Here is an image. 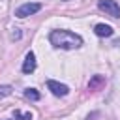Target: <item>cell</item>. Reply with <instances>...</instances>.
<instances>
[{
  "mask_svg": "<svg viewBox=\"0 0 120 120\" xmlns=\"http://www.w3.org/2000/svg\"><path fill=\"white\" fill-rule=\"evenodd\" d=\"M49 41L56 49H66V51L79 49L82 45V38L75 32H69V30H52L49 34Z\"/></svg>",
  "mask_w": 120,
  "mask_h": 120,
  "instance_id": "1",
  "label": "cell"
},
{
  "mask_svg": "<svg viewBox=\"0 0 120 120\" xmlns=\"http://www.w3.org/2000/svg\"><path fill=\"white\" fill-rule=\"evenodd\" d=\"M98 8L101 11H105V15L112 17V19H120V6L116 0H99Z\"/></svg>",
  "mask_w": 120,
  "mask_h": 120,
  "instance_id": "2",
  "label": "cell"
},
{
  "mask_svg": "<svg viewBox=\"0 0 120 120\" xmlns=\"http://www.w3.org/2000/svg\"><path fill=\"white\" fill-rule=\"evenodd\" d=\"M39 9H41V4H38V2H26V4H22L21 8H17V9H15V17L24 19V17H28V15L38 13Z\"/></svg>",
  "mask_w": 120,
  "mask_h": 120,
  "instance_id": "3",
  "label": "cell"
},
{
  "mask_svg": "<svg viewBox=\"0 0 120 120\" xmlns=\"http://www.w3.org/2000/svg\"><path fill=\"white\" fill-rule=\"evenodd\" d=\"M47 88H49L54 96H58V98H64V96L69 94V88H68L66 84H62V82H58V81H52V79L47 81Z\"/></svg>",
  "mask_w": 120,
  "mask_h": 120,
  "instance_id": "4",
  "label": "cell"
},
{
  "mask_svg": "<svg viewBox=\"0 0 120 120\" xmlns=\"http://www.w3.org/2000/svg\"><path fill=\"white\" fill-rule=\"evenodd\" d=\"M36 69V54L30 51V52H26V56H24V62H22V73H32Z\"/></svg>",
  "mask_w": 120,
  "mask_h": 120,
  "instance_id": "5",
  "label": "cell"
},
{
  "mask_svg": "<svg viewBox=\"0 0 120 120\" xmlns=\"http://www.w3.org/2000/svg\"><path fill=\"white\" fill-rule=\"evenodd\" d=\"M105 86V77L103 75H94L90 81H88V90L96 92V90H101Z\"/></svg>",
  "mask_w": 120,
  "mask_h": 120,
  "instance_id": "6",
  "label": "cell"
},
{
  "mask_svg": "<svg viewBox=\"0 0 120 120\" xmlns=\"http://www.w3.org/2000/svg\"><path fill=\"white\" fill-rule=\"evenodd\" d=\"M94 32H96V36H99V38H111V36H112V28H111L109 24H103V22L96 24V26H94Z\"/></svg>",
  "mask_w": 120,
  "mask_h": 120,
  "instance_id": "7",
  "label": "cell"
},
{
  "mask_svg": "<svg viewBox=\"0 0 120 120\" xmlns=\"http://www.w3.org/2000/svg\"><path fill=\"white\" fill-rule=\"evenodd\" d=\"M24 98H28V99H32V101H38V99H39V92H38L36 88H26V90H24Z\"/></svg>",
  "mask_w": 120,
  "mask_h": 120,
  "instance_id": "8",
  "label": "cell"
},
{
  "mask_svg": "<svg viewBox=\"0 0 120 120\" xmlns=\"http://www.w3.org/2000/svg\"><path fill=\"white\" fill-rule=\"evenodd\" d=\"M15 118H17V120H32V112H21V111H15Z\"/></svg>",
  "mask_w": 120,
  "mask_h": 120,
  "instance_id": "9",
  "label": "cell"
},
{
  "mask_svg": "<svg viewBox=\"0 0 120 120\" xmlns=\"http://www.w3.org/2000/svg\"><path fill=\"white\" fill-rule=\"evenodd\" d=\"M11 92H13V88H11V86H8V84L0 86V98H6V96H9Z\"/></svg>",
  "mask_w": 120,
  "mask_h": 120,
  "instance_id": "10",
  "label": "cell"
},
{
  "mask_svg": "<svg viewBox=\"0 0 120 120\" xmlns=\"http://www.w3.org/2000/svg\"><path fill=\"white\" fill-rule=\"evenodd\" d=\"M11 38H13V39H19V38H21V32H13V36H11Z\"/></svg>",
  "mask_w": 120,
  "mask_h": 120,
  "instance_id": "11",
  "label": "cell"
}]
</instances>
